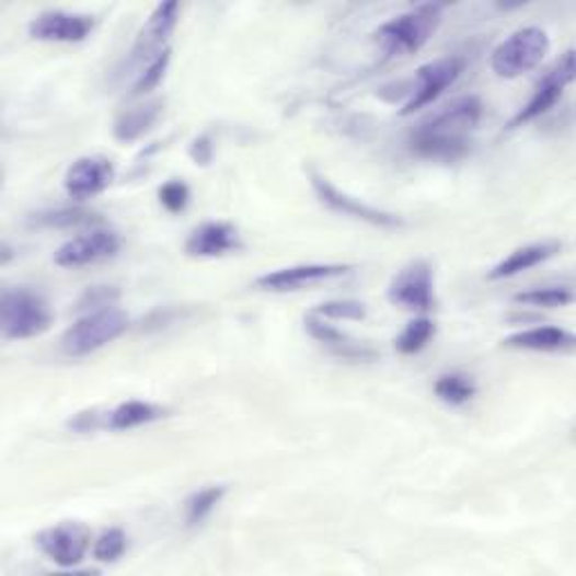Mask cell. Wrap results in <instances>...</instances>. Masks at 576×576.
Returning a JSON list of instances; mask_svg holds the SVG:
<instances>
[{"mask_svg": "<svg viewBox=\"0 0 576 576\" xmlns=\"http://www.w3.org/2000/svg\"><path fill=\"white\" fill-rule=\"evenodd\" d=\"M178 14H181V5L178 3H162V5H158L153 10V14L149 16L147 25L142 27V32H140V36L136 41V48L131 50L134 61L142 59V57H149V55L155 57L160 53V48L168 44V38L176 30Z\"/></svg>", "mask_w": 576, "mask_h": 576, "instance_id": "16", "label": "cell"}, {"mask_svg": "<svg viewBox=\"0 0 576 576\" xmlns=\"http://www.w3.org/2000/svg\"><path fill=\"white\" fill-rule=\"evenodd\" d=\"M482 119V102L475 95L460 97L426 117L410 134V149L419 158L456 162L471 151V134Z\"/></svg>", "mask_w": 576, "mask_h": 576, "instance_id": "1", "label": "cell"}, {"mask_svg": "<svg viewBox=\"0 0 576 576\" xmlns=\"http://www.w3.org/2000/svg\"><path fill=\"white\" fill-rule=\"evenodd\" d=\"M189 155L196 164H210L212 155H215V145L210 140V136H200L192 142L189 147Z\"/></svg>", "mask_w": 576, "mask_h": 576, "instance_id": "32", "label": "cell"}, {"mask_svg": "<svg viewBox=\"0 0 576 576\" xmlns=\"http://www.w3.org/2000/svg\"><path fill=\"white\" fill-rule=\"evenodd\" d=\"M119 293L115 291L113 286H93L89 291L79 298L77 309L79 311H97V309H106V307H115Z\"/></svg>", "mask_w": 576, "mask_h": 576, "instance_id": "31", "label": "cell"}, {"mask_svg": "<svg viewBox=\"0 0 576 576\" xmlns=\"http://www.w3.org/2000/svg\"><path fill=\"white\" fill-rule=\"evenodd\" d=\"M304 324H307L309 336L315 338L318 343H322L326 349H332L336 356H343V358H349V360H372L377 356L375 349H369V347L356 343L354 338L343 334L341 329L326 324L322 318H318L313 313L307 315Z\"/></svg>", "mask_w": 576, "mask_h": 576, "instance_id": "18", "label": "cell"}, {"mask_svg": "<svg viewBox=\"0 0 576 576\" xmlns=\"http://www.w3.org/2000/svg\"><path fill=\"white\" fill-rule=\"evenodd\" d=\"M127 329L129 315L117 307L89 311L66 329L61 336V349L70 358L91 356L117 341Z\"/></svg>", "mask_w": 576, "mask_h": 576, "instance_id": "3", "label": "cell"}, {"mask_svg": "<svg viewBox=\"0 0 576 576\" xmlns=\"http://www.w3.org/2000/svg\"><path fill=\"white\" fill-rule=\"evenodd\" d=\"M162 108H164L162 100H151L147 104H138L134 108L122 111L115 119V125H113V136L119 142L140 140L145 134H149L153 129V125L162 115Z\"/></svg>", "mask_w": 576, "mask_h": 576, "instance_id": "20", "label": "cell"}, {"mask_svg": "<svg viewBox=\"0 0 576 576\" xmlns=\"http://www.w3.org/2000/svg\"><path fill=\"white\" fill-rule=\"evenodd\" d=\"M354 266L349 264H300V266H288L273 273H266L255 279V288L260 291L270 293H291L302 291V288L318 286L322 281L343 277L352 273Z\"/></svg>", "mask_w": 576, "mask_h": 576, "instance_id": "12", "label": "cell"}, {"mask_svg": "<svg viewBox=\"0 0 576 576\" xmlns=\"http://www.w3.org/2000/svg\"><path fill=\"white\" fill-rule=\"evenodd\" d=\"M158 198H160V205L168 212L172 215H178L183 212L187 205H189V187L183 183V181H170V183H164L158 192Z\"/></svg>", "mask_w": 576, "mask_h": 576, "instance_id": "30", "label": "cell"}, {"mask_svg": "<svg viewBox=\"0 0 576 576\" xmlns=\"http://www.w3.org/2000/svg\"><path fill=\"white\" fill-rule=\"evenodd\" d=\"M514 302L539 309H563L574 302V291L569 286H543L531 288V291L525 293H516Z\"/></svg>", "mask_w": 576, "mask_h": 576, "instance_id": "26", "label": "cell"}, {"mask_svg": "<svg viewBox=\"0 0 576 576\" xmlns=\"http://www.w3.org/2000/svg\"><path fill=\"white\" fill-rule=\"evenodd\" d=\"M563 245L556 241H543V243H529L522 245V249H516L511 255H507L500 264L493 266L488 270V279H507V277H516L525 270L537 268L541 264H545L548 260H552L554 255L561 253Z\"/></svg>", "mask_w": 576, "mask_h": 576, "instance_id": "17", "label": "cell"}, {"mask_svg": "<svg viewBox=\"0 0 576 576\" xmlns=\"http://www.w3.org/2000/svg\"><path fill=\"white\" fill-rule=\"evenodd\" d=\"M53 324L48 302L30 288H8L0 298V332L5 341H27L46 334Z\"/></svg>", "mask_w": 576, "mask_h": 576, "instance_id": "4", "label": "cell"}, {"mask_svg": "<svg viewBox=\"0 0 576 576\" xmlns=\"http://www.w3.org/2000/svg\"><path fill=\"white\" fill-rule=\"evenodd\" d=\"M574 81V50H567L552 70L545 72V77L537 84V91L529 97V102L514 115L509 122V129H518L527 122L545 115L554 104L563 97L565 89Z\"/></svg>", "mask_w": 576, "mask_h": 576, "instance_id": "9", "label": "cell"}, {"mask_svg": "<svg viewBox=\"0 0 576 576\" xmlns=\"http://www.w3.org/2000/svg\"><path fill=\"white\" fill-rule=\"evenodd\" d=\"M168 410L149 403V401H127L119 403L111 413H106V428L108 430H131L138 426H147L151 422H158L164 417Z\"/></svg>", "mask_w": 576, "mask_h": 576, "instance_id": "21", "label": "cell"}, {"mask_svg": "<svg viewBox=\"0 0 576 576\" xmlns=\"http://www.w3.org/2000/svg\"><path fill=\"white\" fill-rule=\"evenodd\" d=\"M30 223L36 228L70 230V228H100L102 219L84 208H57V210H44L32 215Z\"/></svg>", "mask_w": 576, "mask_h": 576, "instance_id": "22", "label": "cell"}, {"mask_svg": "<svg viewBox=\"0 0 576 576\" xmlns=\"http://www.w3.org/2000/svg\"><path fill=\"white\" fill-rule=\"evenodd\" d=\"M122 249L117 232L106 228H91L89 232L72 237L55 253V264L61 268H84L113 260Z\"/></svg>", "mask_w": 576, "mask_h": 576, "instance_id": "10", "label": "cell"}, {"mask_svg": "<svg viewBox=\"0 0 576 576\" xmlns=\"http://www.w3.org/2000/svg\"><path fill=\"white\" fill-rule=\"evenodd\" d=\"M388 300L405 311L426 313L435 307V275L428 262H413L401 268L388 288Z\"/></svg>", "mask_w": 576, "mask_h": 576, "instance_id": "7", "label": "cell"}, {"mask_svg": "<svg viewBox=\"0 0 576 576\" xmlns=\"http://www.w3.org/2000/svg\"><path fill=\"white\" fill-rule=\"evenodd\" d=\"M170 61H172V50L170 48H164L155 57H151L149 64L145 66V70L138 74V81L134 84V95L140 97V95L153 91L160 84V81L164 79V72H168Z\"/></svg>", "mask_w": 576, "mask_h": 576, "instance_id": "27", "label": "cell"}, {"mask_svg": "<svg viewBox=\"0 0 576 576\" xmlns=\"http://www.w3.org/2000/svg\"><path fill=\"white\" fill-rule=\"evenodd\" d=\"M313 315L329 318V320H362L367 315V309L362 302L356 300H334L320 304Z\"/></svg>", "mask_w": 576, "mask_h": 576, "instance_id": "29", "label": "cell"}, {"mask_svg": "<svg viewBox=\"0 0 576 576\" xmlns=\"http://www.w3.org/2000/svg\"><path fill=\"white\" fill-rule=\"evenodd\" d=\"M441 5H419L383 23L375 32V38L388 57L415 55L433 38L441 25Z\"/></svg>", "mask_w": 576, "mask_h": 576, "instance_id": "2", "label": "cell"}, {"mask_svg": "<svg viewBox=\"0 0 576 576\" xmlns=\"http://www.w3.org/2000/svg\"><path fill=\"white\" fill-rule=\"evenodd\" d=\"M115 178V164L104 155H84L74 160L64 178L66 194L74 200H87L102 194Z\"/></svg>", "mask_w": 576, "mask_h": 576, "instance_id": "14", "label": "cell"}, {"mask_svg": "<svg viewBox=\"0 0 576 576\" xmlns=\"http://www.w3.org/2000/svg\"><path fill=\"white\" fill-rule=\"evenodd\" d=\"M433 338H435V322L430 318H415L413 322L405 324V329L394 341V347L403 356H415L422 349H426Z\"/></svg>", "mask_w": 576, "mask_h": 576, "instance_id": "25", "label": "cell"}, {"mask_svg": "<svg viewBox=\"0 0 576 576\" xmlns=\"http://www.w3.org/2000/svg\"><path fill=\"white\" fill-rule=\"evenodd\" d=\"M311 185H313V192L320 198V203L326 205L329 210H334L343 217H352L356 221H362L367 226H375L381 230H399L405 223L401 217H396L392 212L377 210V208H372V205L360 203V200L343 194L338 187H334L324 176H320L315 172H311Z\"/></svg>", "mask_w": 576, "mask_h": 576, "instance_id": "11", "label": "cell"}, {"mask_svg": "<svg viewBox=\"0 0 576 576\" xmlns=\"http://www.w3.org/2000/svg\"><path fill=\"white\" fill-rule=\"evenodd\" d=\"M241 249L239 230L226 221H208L194 228L185 241L189 257H223Z\"/></svg>", "mask_w": 576, "mask_h": 576, "instance_id": "15", "label": "cell"}, {"mask_svg": "<svg viewBox=\"0 0 576 576\" xmlns=\"http://www.w3.org/2000/svg\"><path fill=\"white\" fill-rule=\"evenodd\" d=\"M226 496V486H205L187 498L185 503V525L187 527H196L203 520H208L212 516V511L221 505Z\"/></svg>", "mask_w": 576, "mask_h": 576, "instance_id": "23", "label": "cell"}, {"mask_svg": "<svg viewBox=\"0 0 576 576\" xmlns=\"http://www.w3.org/2000/svg\"><path fill=\"white\" fill-rule=\"evenodd\" d=\"M93 30L95 16L64 10L41 12L27 25L32 38L48 41V44H81L93 34Z\"/></svg>", "mask_w": 576, "mask_h": 576, "instance_id": "13", "label": "cell"}, {"mask_svg": "<svg viewBox=\"0 0 576 576\" xmlns=\"http://www.w3.org/2000/svg\"><path fill=\"white\" fill-rule=\"evenodd\" d=\"M574 334L565 332L561 326H533L503 341V345L509 349L527 352H567L574 347Z\"/></svg>", "mask_w": 576, "mask_h": 576, "instance_id": "19", "label": "cell"}, {"mask_svg": "<svg viewBox=\"0 0 576 576\" xmlns=\"http://www.w3.org/2000/svg\"><path fill=\"white\" fill-rule=\"evenodd\" d=\"M550 53V36L541 27H522L493 50L491 68L503 79H516L539 68Z\"/></svg>", "mask_w": 576, "mask_h": 576, "instance_id": "5", "label": "cell"}, {"mask_svg": "<svg viewBox=\"0 0 576 576\" xmlns=\"http://www.w3.org/2000/svg\"><path fill=\"white\" fill-rule=\"evenodd\" d=\"M462 70H464V61L460 57L435 59L417 68L415 87L410 89V95L401 108V115H413L415 111H422L435 104L452 84H456Z\"/></svg>", "mask_w": 576, "mask_h": 576, "instance_id": "6", "label": "cell"}, {"mask_svg": "<svg viewBox=\"0 0 576 576\" xmlns=\"http://www.w3.org/2000/svg\"><path fill=\"white\" fill-rule=\"evenodd\" d=\"M477 392L475 381L469 375L462 372H450V375H441L435 381V394L439 401L448 403V405H464L469 403Z\"/></svg>", "mask_w": 576, "mask_h": 576, "instance_id": "24", "label": "cell"}, {"mask_svg": "<svg viewBox=\"0 0 576 576\" xmlns=\"http://www.w3.org/2000/svg\"><path fill=\"white\" fill-rule=\"evenodd\" d=\"M36 545L55 565L70 569L84 563L91 548V531L79 522H59L38 531Z\"/></svg>", "mask_w": 576, "mask_h": 576, "instance_id": "8", "label": "cell"}, {"mask_svg": "<svg viewBox=\"0 0 576 576\" xmlns=\"http://www.w3.org/2000/svg\"><path fill=\"white\" fill-rule=\"evenodd\" d=\"M127 552V533L113 527L100 533V539L93 545V558L100 563H113Z\"/></svg>", "mask_w": 576, "mask_h": 576, "instance_id": "28", "label": "cell"}]
</instances>
